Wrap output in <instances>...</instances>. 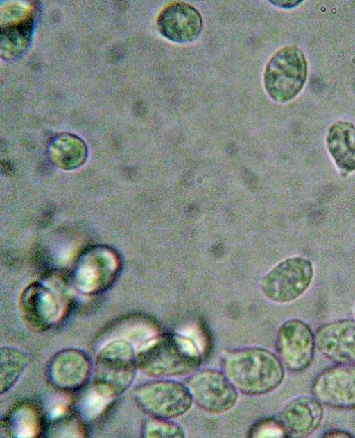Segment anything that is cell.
Listing matches in <instances>:
<instances>
[{
  "instance_id": "1",
  "label": "cell",
  "mask_w": 355,
  "mask_h": 438,
  "mask_svg": "<svg viewBox=\"0 0 355 438\" xmlns=\"http://www.w3.org/2000/svg\"><path fill=\"white\" fill-rule=\"evenodd\" d=\"M222 368L236 389L248 396L271 392L284 378V367L278 356L257 347L225 353L222 358Z\"/></svg>"
},
{
  "instance_id": "2",
  "label": "cell",
  "mask_w": 355,
  "mask_h": 438,
  "mask_svg": "<svg viewBox=\"0 0 355 438\" xmlns=\"http://www.w3.org/2000/svg\"><path fill=\"white\" fill-rule=\"evenodd\" d=\"M138 369L157 378L185 376L196 371L202 353L189 339L171 333L155 335L136 351Z\"/></svg>"
},
{
  "instance_id": "26",
  "label": "cell",
  "mask_w": 355,
  "mask_h": 438,
  "mask_svg": "<svg viewBox=\"0 0 355 438\" xmlns=\"http://www.w3.org/2000/svg\"><path fill=\"white\" fill-rule=\"evenodd\" d=\"M272 4L282 8H291L297 5L300 1H270Z\"/></svg>"
},
{
  "instance_id": "7",
  "label": "cell",
  "mask_w": 355,
  "mask_h": 438,
  "mask_svg": "<svg viewBox=\"0 0 355 438\" xmlns=\"http://www.w3.org/2000/svg\"><path fill=\"white\" fill-rule=\"evenodd\" d=\"M185 385L193 402L209 413L228 412L238 400V390L223 371L208 368L196 371Z\"/></svg>"
},
{
  "instance_id": "19",
  "label": "cell",
  "mask_w": 355,
  "mask_h": 438,
  "mask_svg": "<svg viewBox=\"0 0 355 438\" xmlns=\"http://www.w3.org/2000/svg\"><path fill=\"white\" fill-rule=\"evenodd\" d=\"M27 365V357L18 349L3 347L0 351V392H8L21 377Z\"/></svg>"
},
{
  "instance_id": "20",
  "label": "cell",
  "mask_w": 355,
  "mask_h": 438,
  "mask_svg": "<svg viewBox=\"0 0 355 438\" xmlns=\"http://www.w3.org/2000/svg\"><path fill=\"white\" fill-rule=\"evenodd\" d=\"M49 153L55 161L65 166H74L83 161L86 149L84 143L76 137L64 134L51 141Z\"/></svg>"
},
{
  "instance_id": "10",
  "label": "cell",
  "mask_w": 355,
  "mask_h": 438,
  "mask_svg": "<svg viewBox=\"0 0 355 438\" xmlns=\"http://www.w3.org/2000/svg\"><path fill=\"white\" fill-rule=\"evenodd\" d=\"M277 356L284 367L300 372L309 367L313 360L315 335L304 322L291 319L279 327L275 339Z\"/></svg>"
},
{
  "instance_id": "15",
  "label": "cell",
  "mask_w": 355,
  "mask_h": 438,
  "mask_svg": "<svg viewBox=\"0 0 355 438\" xmlns=\"http://www.w3.org/2000/svg\"><path fill=\"white\" fill-rule=\"evenodd\" d=\"M5 24L1 27V53L12 59L22 53L31 42L35 21L34 8L14 6L8 9Z\"/></svg>"
},
{
  "instance_id": "8",
  "label": "cell",
  "mask_w": 355,
  "mask_h": 438,
  "mask_svg": "<svg viewBox=\"0 0 355 438\" xmlns=\"http://www.w3.org/2000/svg\"><path fill=\"white\" fill-rule=\"evenodd\" d=\"M120 268V259L112 249L101 247L91 249L77 261L73 283L84 295L100 293L114 282Z\"/></svg>"
},
{
  "instance_id": "22",
  "label": "cell",
  "mask_w": 355,
  "mask_h": 438,
  "mask_svg": "<svg viewBox=\"0 0 355 438\" xmlns=\"http://www.w3.org/2000/svg\"><path fill=\"white\" fill-rule=\"evenodd\" d=\"M288 433L281 420L264 417L250 426L248 437H286Z\"/></svg>"
},
{
  "instance_id": "5",
  "label": "cell",
  "mask_w": 355,
  "mask_h": 438,
  "mask_svg": "<svg viewBox=\"0 0 355 438\" xmlns=\"http://www.w3.org/2000/svg\"><path fill=\"white\" fill-rule=\"evenodd\" d=\"M137 405L150 417L173 419L189 411L193 402L186 385L167 378L144 383L135 391Z\"/></svg>"
},
{
  "instance_id": "27",
  "label": "cell",
  "mask_w": 355,
  "mask_h": 438,
  "mask_svg": "<svg viewBox=\"0 0 355 438\" xmlns=\"http://www.w3.org/2000/svg\"><path fill=\"white\" fill-rule=\"evenodd\" d=\"M354 314H355V306H354Z\"/></svg>"
},
{
  "instance_id": "14",
  "label": "cell",
  "mask_w": 355,
  "mask_h": 438,
  "mask_svg": "<svg viewBox=\"0 0 355 438\" xmlns=\"http://www.w3.org/2000/svg\"><path fill=\"white\" fill-rule=\"evenodd\" d=\"M160 33L177 43H189L195 40L202 28L200 12L185 2H173L166 6L157 19Z\"/></svg>"
},
{
  "instance_id": "13",
  "label": "cell",
  "mask_w": 355,
  "mask_h": 438,
  "mask_svg": "<svg viewBox=\"0 0 355 438\" xmlns=\"http://www.w3.org/2000/svg\"><path fill=\"white\" fill-rule=\"evenodd\" d=\"M315 341L318 351L331 362L355 365V320L343 319L321 325Z\"/></svg>"
},
{
  "instance_id": "12",
  "label": "cell",
  "mask_w": 355,
  "mask_h": 438,
  "mask_svg": "<svg viewBox=\"0 0 355 438\" xmlns=\"http://www.w3.org/2000/svg\"><path fill=\"white\" fill-rule=\"evenodd\" d=\"M88 356L75 348L62 349L51 358L46 369L50 383L55 388L73 392L81 389L92 374Z\"/></svg>"
},
{
  "instance_id": "17",
  "label": "cell",
  "mask_w": 355,
  "mask_h": 438,
  "mask_svg": "<svg viewBox=\"0 0 355 438\" xmlns=\"http://www.w3.org/2000/svg\"><path fill=\"white\" fill-rule=\"evenodd\" d=\"M327 146L337 166L347 172L355 170V125L338 121L329 129Z\"/></svg>"
},
{
  "instance_id": "9",
  "label": "cell",
  "mask_w": 355,
  "mask_h": 438,
  "mask_svg": "<svg viewBox=\"0 0 355 438\" xmlns=\"http://www.w3.org/2000/svg\"><path fill=\"white\" fill-rule=\"evenodd\" d=\"M21 317L31 330L46 331L55 325L62 315V302L55 290L46 283L35 281L21 292L19 301Z\"/></svg>"
},
{
  "instance_id": "3",
  "label": "cell",
  "mask_w": 355,
  "mask_h": 438,
  "mask_svg": "<svg viewBox=\"0 0 355 438\" xmlns=\"http://www.w3.org/2000/svg\"><path fill=\"white\" fill-rule=\"evenodd\" d=\"M137 369L136 351L132 343L125 339L114 340L96 354L92 387L112 400L130 387Z\"/></svg>"
},
{
  "instance_id": "25",
  "label": "cell",
  "mask_w": 355,
  "mask_h": 438,
  "mask_svg": "<svg viewBox=\"0 0 355 438\" xmlns=\"http://www.w3.org/2000/svg\"><path fill=\"white\" fill-rule=\"evenodd\" d=\"M323 437H352V435L344 430H331L322 435Z\"/></svg>"
},
{
  "instance_id": "18",
  "label": "cell",
  "mask_w": 355,
  "mask_h": 438,
  "mask_svg": "<svg viewBox=\"0 0 355 438\" xmlns=\"http://www.w3.org/2000/svg\"><path fill=\"white\" fill-rule=\"evenodd\" d=\"M41 428L40 412L29 404L15 408L1 424V430H5L6 435L21 438L37 437Z\"/></svg>"
},
{
  "instance_id": "16",
  "label": "cell",
  "mask_w": 355,
  "mask_h": 438,
  "mask_svg": "<svg viewBox=\"0 0 355 438\" xmlns=\"http://www.w3.org/2000/svg\"><path fill=\"white\" fill-rule=\"evenodd\" d=\"M323 416L322 403L314 396H301L289 401L281 412L280 420L288 435L302 437L312 433Z\"/></svg>"
},
{
  "instance_id": "6",
  "label": "cell",
  "mask_w": 355,
  "mask_h": 438,
  "mask_svg": "<svg viewBox=\"0 0 355 438\" xmlns=\"http://www.w3.org/2000/svg\"><path fill=\"white\" fill-rule=\"evenodd\" d=\"M313 277L311 262L302 257H292L278 263L261 279L260 287L269 300L288 303L301 296Z\"/></svg>"
},
{
  "instance_id": "23",
  "label": "cell",
  "mask_w": 355,
  "mask_h": 438,
  "mask_svg": "<svg viewBox=\"0 0 355 438\" xmlns=\"http://www.w3.org/2000/svg\"><path fill=\"white\" fill-rule=\"evenodd\" d=\"M110 401L92 387L80 401V413L87 419H95L103 411Z\"/></svg>"
},
{
  "instance_id": "21",
  "label": "cell",
  "mask_w": 355,
  "mask_h": 438,
  "mask_svg": "<svg viewBox=\"0 0 355 438\" xmlns=\"http://www.w3.org/2000/svg\"><path fill=\"white\" fill-rule=\"evenodd\" d=\"M142 436L146 438H182L185 437V432L171 419L150 417L143 426Z\"/></svg>"
},
{
  "instance_id": "11",
  "label": "cell",
  "mask_w": 355,
  "mask_h": 438,
  "mask_svg": "<svg viewBox=\"0 0 355 438\" xmlns=\"http://www.w3.org/2000/svg\"><path fill=\"white\" fill-rule=\"evenodd\" d=\"M311 392L322 404L334 408H355V365L336 364L313 380Z\"/></svg>"
},
{
  "instance_id": "24",
  "label": "cell",
  "mask_w": 355,
  "mask_h": 438,
  "mask_svg": "<svg viewBox=\"0 0 355 438\" xmlns=\"http://www.w3.org/2000/svg\"><path fill=\"white\" fill-rule=\"evenodd\" d=\"M54 420L52 431L55 432L54 437H83V430L79 426L78 422L73 418L67 417L64 411L54 413L53 416Z\"/></svg>"
},
{
  "instance_id": "4",
  "label": "cell",
  "mask_w": 355,
  "mask_h": 438,
  "mask_svg": "<svg viewBox=\"0 0 355 438\" xmlns=\"http://www.w3.org/2000/svg\"><path fill=\"white\" fill-rule=\"evenodd\" d=\"M306 77L307 62L303 52L295 46H285L266 64L264 86L271 98L285 103L300 93Z\"/></svg>"
}]
</instances>
